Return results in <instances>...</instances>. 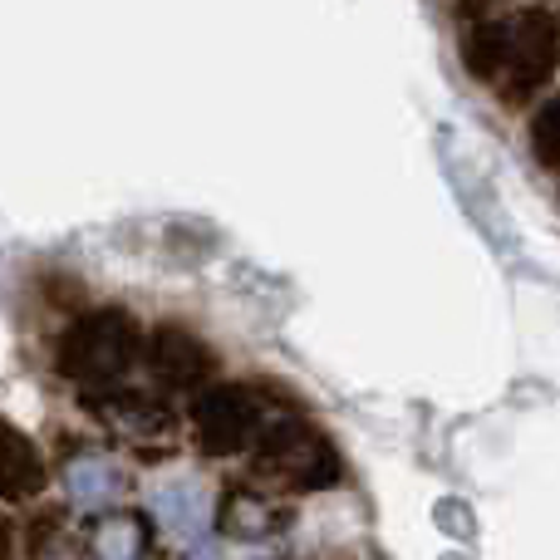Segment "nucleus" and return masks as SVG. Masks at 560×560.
Instances as JSON below:
<instances>
[{"label":"nucleus","instance_id":"1","mask_svg":"<svg viewBox=\"0 0 560 560\" xmlns=\"http://www.w3.org/2000/svg\"><path fill=\"white\" fill-rule=\"evenodd\" d=\"M143 325L133 319V310L124 305H98L74 315L55 339V374L69 384L104 388L118 384L128 369L143 359Z\"/></svg>","mask_w":560,"mask_h":560},{"label":"nucleus","instance_id":"2","mask_svg":"<svg viewBox=\"0 0 560 560\" xmlns=\"http://www.w3.org/2000/svg\"><path fill=\"white\" fill-rule=\"evenodd\" d=\"M187 418H192V438L207 457H236V453H246V447H256V438H261L266 404L252 384H226V378H217L202 394H192Z\"/></svg>","mask_w":560,"mask_h":560},{"label":"nucleus","instance_id":"3","mask_svg":"<svg viewBox=\"0 0 560 560\" xmlns=\"http://www.w3.org/2000/svg\"><path fill=\"white\" fill-rule=\"evenodd\" d=\"M560 69V25L551 10H522L512 20V55L497 79V94L512 108H532L536 94L556 79Z\"/></svg>","mask_w":560,"mask_h":560},{"label":"nucleus","instance_id":"4","mask_svg":"<svg viewBox=\"0 0 560 560\" xmlns=\"http://www.w3.org/2000/svg\"><path fill=\"white\" fill-rule=\"evenodd\" d=\"M143 364L153 384L167 394H202L207 384H217V349L187 325H173V319L148 335Z\"/></svg>","mask_w":560,"mask_h":560},{"label":"nucleus","instance_id":"5","mask_svg":"<svg viewBox=\"0 0 560 560\" xmlns=\"http://www.w3.org/2000/svg\"><path fill=\"white\" fill-rule=\"evenodd\" d=\"M512 20L516 15H497V10H463L457 55H463V69L477 84L497 89V79H502L506 55H512Z\"/></svg>","mask_w":560,"mask_h":560},{"label":"nucleus","instance_id":"6","mask_svg":"<svg viewBox=\"0 0 560 560\" xmlns=\"http://www.w3.org/2000/svg\"><path fill=\"white\" fill-rule=\"evenodd\" d=\"M153 516L163 522L167 536H177V541H192L202 546V536L212 532V497H207V487L197 482V477H173V482H158L153 487Z\"/></svg>","mask_w":560,"mask_h":560},{"label":"nucleus","instance_id":"7","mask_svg":"<svg viewBox=\"0 0 560 560\" xmlns=\"http://www.w3.org/2000/svg\"><path fill=\"white\" fill-rule=\"evenodd\" d=\"M45 487H49V467L45 453L35 447V438L0 418V502L5 506L35 502Z\"/></svg>","mask_w":560,"mask_h":560},{"label":"nucleus","instance_id":"8","mask_svg":"<svg viewBox=\"0 0 560 560\" xmlns=\"http://www.w3.org/2000/svg\"><path fill=\"white\" fill-rule=\"evenodd\" d=\"M65 492L84 512H114V502L124 497V467L104 453H84L65 467Z\"/></svg>","mask_w":560,"mask_h":560},{"label":"nucleus","instance_id":"9","mask_svg":"<svg viewBox=\"0 0 560 560\" xmlns=\"http://www.w3.org/2000/svg\"><path fill=\"white\" fill-rule=\"evenodd\" d=\"M280 477H285L290 492H329V487L345 482V457L335 453V443L325 433H315Z\"/></svg>","mask_w":560,"mask_h":560},{"label":"nucleus","instance_id":"10","mask_svg":"<svg viewBox=\"0 0 560 560\" xmlns=\"http://www.w3.org/2000/svg\"><path fill=\"white\" fill-rule=\"evenodd\" d=\"M84 404L94 413H104L114 428H124V433H158V428H167V408L143 394H128V388H114L108 398H84Z\"/></svg>","mask_w":560,"mask_h":560},{"label":"nucleus","instance_id":"11","mask_svg":"<svg viewBox=\"0 0 560 560\" xmlns=\"http://www.w3.org/2000/svg\"><path fill=\"white\" fill-rule=\"evenodd\" d=\"M148 551V526L133 512H108L94 526V556L98 560H143Z\"/></svg>","mask_w":560,"mask_h":560},{"label":"nucleus","instance_id":"12","mask_svg":"<svg viewBox=\"0 0 560 560\" xmlns=\"http://www.w3.org/2000/svg\"><path fill=\"white\" fill-rule=\"evenodd\" d=\"M526 148H532L536 167L546 173H560V94L556 98H541L526 118Z\"/></svg>","mask_w":560,"mask_h":560},{"label":"nucleus","instance_id":"13","mask_svg":"<svg viewBox=\"0 0 560 560\" xmlns=\"http://www.w3.org/2000/svg\"><path fill=\"white\" fill-rule=\"evenodd\" d=\"M222 522H226V532H232V536H252V541H256V536L276 532L280 516L266 502H256V497H252V502H246V497H232V502H226V512H222Z\"/></svg>","mask_w":560,"mask_h":560},{"label":"nucleus","instance_id":"14","mask_svg":"<svg viewBox=\"0 0 560 560\" xmlns=\"http://www.w3.org/2000/svg\"><path fill=\"white\" fill-rule=\"evenodd\" d=\"M0 560H15V526H10V516H0Z\"/></svg>","mask_w":560,"mask_h":560}]
</instances>
